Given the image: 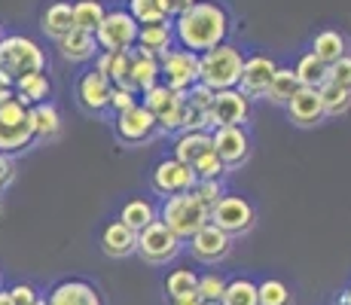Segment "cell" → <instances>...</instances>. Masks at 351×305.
<instances>
[{"instance_id":"8","label":"cell","mask_w":351,"mask_h":305,"mask_svg":"<svg viewBox=\"0 0 351 305\" xmlns=\"http://www.w3.org/2000/svg\"><path fill=\"white\" fill-rule=\"evenodd\" d=\"M211 223L217 229H223L229 239H239V235H247L254 229L256 211H254V205L245 199V195L226 193L223 199L211 208Z\"/></svg>"},{"instance_id":"13","label":"cell","mask_w":351,"mask_h":305,"mask_svg":"<svg viewBox=\"0 0 351 305\" xmlns=\"http://www.w3.org/2000/svg\"><path fill=\"white\" fill-rule=\"evenodd\" d=\"M254 113V101L247 95H241L239 89H226L214 95V104L208 110V122L214 128H226V125H247Z\"/></svg>"},{"instance_id":"6","label":"cell","mask_w":351,"mask_h":305,"mask_svg":"<svg viewBox=\"0 0 351 305\" xmlns=\"http://www.w3.org/2000/svg\"><path fill=\"white\" fill-rule=\"evenodd\" d=\"M180 250H184V241L159 220L150 223L144 232H138V247H134V254L144 263H150V266H168Z\"/></svg>"},{"instance_id":"4","label":"cell","mask_w":351,"mask_h":305,"mask_svg":"<svg viewBox=\"0 0 351 305\" xmlns=\"http://www.w3.org/2000/svg\"><path fill=\"white\" fill-rule=\"evenodd\" d=\"M0 71L12 83L28 77V73H40V71H46V52L40 49L37 40L25 37V34L0 37Z\"/></svg>"},{"instance_id":"51","label":"cell","mask_w":351,"mask_h":305,"mask_svg":"<svg viewBox=\"0 0 351 305\" xmlns=\"http://www.w3.org/2000/svg\"><path fill=\"white\" fill-rule=\"evenodd\" d=\"M0 195H3V193H0Z\"/></svg>"},{"instance_id":"20","label":"cell","mask_w":351,"mask_h":305,"mask_svg":"<svg viewBox=\"0 0 351 305\" xmlns=\"http://www.w3.org/2000/svg\"><path fill=\"white\" fill-rule=\"evenodd\" d=\"M134 247H138V232L128 229L123 220H110L101 232V250L113 260H123V256H132Z\"/></svg>"},{"instance_id":"3","label":"cell","mask_w":351,"mask_h":305,"mask_svg":"<svg viewBox=\"0 0 351 305\" xmlns=\"http://www.w3.org/2000/svg\"><path fill=\"white\" fill-rule=\"evenodd\" d=\"M159 223H165L180 241H190L202 226L211 223V208H205L193 193L168 195L159 205Z\"/></svg>"},{"instance_id":"26","label":"cell","mask_w":351,"mask_h":305,"mask_svg":"<svg viewBox=\"0 0 351 305\" xmlns=\"http://www.w3.org/2000/svg\"><path fill=\"white\" fill-rule=\"evenodd\" d=\"M40 28L46 31V37H52L58 43V40H64L67 34L73 31V10L67 0H56V3H49L43 10V16H40Z\"/></svg>"},{"instance_id":"30","label":"cell","mask_w":351,"mask_h":305,"mask_svg":"<svg viewBox=\"0 0 351 305\" xmlns=\"http://www.w3.org/2000/svg\"><path fill=\"white\" fill-rule=\"evenodd\" d=\"M293 73H296L302 89H321V86L330 80V67L315 58L312 52H302L300 61L293 64Z\"/></svg>"},{"instance_id":"38","label":"cell","mask_w":351,"mask_h":305,"mask_svg":"<svg viewBox=\"0 0 351 305\" xmlns=\"http://www.w3.org/2000/svg\"><path fill=\"white\" fill-rule=\"evenodd\" d=\"M318 92H321V101H324V110H327V117H342V113L351 107V92L339 89V86L324 83Z\"/></svg>"},{"instance_id":"31","label":"cell","mask_w":351,"mask_h":305,"mask_svg":"<svg viewBox=\"0 0 351 305\" xmlns=\"http://www.w3.org/2000/svg\"><path fill=\"white\" fill-rule=\"evenodd\" d=\"M71 10H73V28L86 34H95L107 16V6L101 0H73Z\"/></svg>"},{"instance_id":"2","label":"cell","mask_w":351,"mask_h":305,"mask_svg":"<svg viewBox=\"0 0 351 305\" xmlns=\"http://www.w3.org/2000/svg\"><path fill=\"white\" fill-rule=\"evenodd\" d=\"M241 67H245V52L226 40L217 49H208L199 56V83H205L214 92L239 89Z\"/></svg>"},{"instance_id":"17","label":"cell","mask_w":351,"mask_h":305,"mask_svg":"<svg viewBox=\"0 0 351 305\" xmlns=\"http://www.w3.org/2000/svg\"><path fill=\"white\" fill-rule=\"evenodd\" d=\"M46 305H107L104 293L98 284L86 281V278H64V281L52 284L46 293Z\"/></svg>"},{"instance_id":"18","label":"cell","mask_w":351,"mask_h":305,"mask_svg":"<svg viewBox=\"0 0 351 305\" xmlns=\"http://www.w3.org/2000/svg\"><path fill=\"white\" fill-rule=\"evenodd\" d=\"M186 247H190V254L195 256L199 263H220L229 256V250H232V239L223 232V229H217L214 223H208V226H202L199 232L193 235L190 241H186Z\"/></svg>"},{"instance_id":"27","label":"cell","mask_w":351,"mask_h":305,"mask_svg":"<svg viewBox=\"0 0 351 305\" xmlns=\"http://www.w3.org/2000/svg\"><path fill=\"white\" fill-rule=\"evenodd\" d=\"M138 49L150 52V56L162 58L168 49H174V28L171 22H159V25H144L138 31Z\"/></svg>"},{"instance_id":"33","label":"cell","mask_w":351,"mask_h":305,"mask_svg":"<svg viewBox=\"0 0 351 305\" xmlns=\"http://www.w3.org/2000/svg\"><path fill=\"white\" fill-rule=\"evenodd\" d=\"M168 300H199V275L193 269H174L165 278Z\"/></svg>"},{"instance_id":"34","label":"cell","mask_w":351,"mask_h":305,"mask_svg":"<svg viewBox=\"0 0 351 305\" xmlns=\"http://www.w3.org/2000/svg\"><path fill=\"white\" fill-rule=\"evenodd\" d=\"M125 12L134 19V22L144 28V25H159V22H171L165 3L162 0H128Z\"/></svg>"},{"instance_id":"37","label":"cell","mask_w":351,"mask_h":305,"mask_svg":"<svg viewBox=\"0 0 351 305\" xmlns=\"http://www.w3.org/2000/svg\"><path fill=\"white\" fill-rule=\"evenodd\" d=\"M226 278L220 272H205L199 275V302L202 305H220V300H223L226 293Z\"/></svg>"},{"instance_id":"45","label":"cell","mask_w":351,"mask_h":305,"mask_svg":"<svg viewBox=\"0 0 351 305\" xmlns=\"http://www.w3.org/2000/svg\"><path fill=\"white\" fill-rule=\"evenodd\" d=\"M12 180H16V159L6 156V153H0V193H3Z\"/></svg>"},{"instance_id":"10","label":"cell","mask_w":351,"mask_h":305,"mask_svg":"<svg viewBox=\"0 0 351 305\" xmlns=\"http://www.w3.org/2000/svg\"><path fill=\"white\" fill-rule=\"evenodd\" d=\"M141 104L153 113L159 132H180V117H184V104H186V92H174L168 86H153L150 92H144Z\"/></svg>"},{"instance_id":"24","label":"cell","mask_w":351,"mask_h":305,"mask_svg":"<svg viewBox=\"0 0 351 305\" xmlns=\"http://www.w3.org/2000/svg\"><path fill=\"white\" fill-rule=\"evenodd\" d=\"M308 52H312L318 61H324L327 67H333L339 58L348 56V37L342 31H336V28L318 31V34H315L312 49H308Z\"/></svg>"},{"instance_id":"15","label":"cell","mask_w":351,"mask_h":305,"mask_svg":"<svg viewBox=\"0 0 351 305\" xmlns=\"http://www.w3.org/2000/svg\"><path fill=\"white\" fill-rule=\"evenodd\" d=\"M275 71H278V61L266 52H254L245 56V67H241V80H239V92L247 95L251 101L266 98V89L272 83Z\"/></svg>"},{"instance_id":"14","label":"cell","mask_w":351,"mask_h":305,"mask_svg":"<svg viewBox=\"0 0 351 305\" xmlns=\"http://www.w3.org/2000/svg\"><path fill=\"white\" fill-rule=\"evenodd\" d=\"M113 132H117L119 144L138 147V144H147V141L156 138L159 125H156L153 113L147 110L144 104H134L132 110H125V113H119V117H117V125H113Z\"/></svg>"},{"instance_id":"22","label":"cell","mask_w":351,"mask_h":305,"mask_svg":"<svg viewBox=\"0 0 351 305\" xmlns=\"http://www.w3.org/2000/svg\"><path fill=\"white\" fill-rule=\"evenodd\" d=\"M159 83H162L159 58L134 46L132 49V89L138 95H144V92H150L153 86H159Z\"/></svg>"},{"instance_id":"42","label":"cell","mask_w":351,"mask_h":305,"mask_svg":"<svg viewBox=\"0 0 351 305\" xmlns=\"http://www.w3.org/2000/svg\"><path fill=\"white\" fill-rule=\"evenodd\" d=\"M214 95H217V92L208 89L205 83H195L193 89L186 92V101H190L193 107H199V110H205V113H208V110H211V104H214Z\"/></svg>"},{"instance_id":"40","label":"cell","mask_w":351,"mask_h":305,"mask_svg":"<svg viewBox=\"0 0 351 305\" xmlns=\"http://www.w3.org/2000/svg\"><path fill=\"white\" fill-rule=\"evenodd\" d=\"M193 171H195V178H199V180H223L226 174H229V168H226L223 162L217 159V153L211 150V153L205 156V159H199V162H195V165H193Z\"/></svg>"},{"instance_id":"44","label":"cell","mask_w":351,"mask_h":305,"mask_svg":"<svg viewBox=\"0 0 351 305\" xmlns=\"http://www.w3.org/2000/svg\"><path fill=\"white\" fill-rule=\"evenodd\" d=\"M10 293H12V302L16 305H34V302H40L43 296L37 293V287L28 281H22V284H16V287H10Z\"/></svg>"},{"instance_id":"11","label":"cell","mask_w":351,"mask_h":305,"mask_svg":"<svg viewBox=\"0 0 351 305\" xmlns=\"http://www.w3.org/2000/svg\"><path fill=\"white\" fill-rule=\"evenodd\" d=\"M211 147L217 153V159L232 171V168L245 165L251 159L254 138L247 132V125H226V128H214L211 132Z\"/></svg>"},{"instance_id":"32","label":"cell","mask_w":351,"mask_h":305,"mask_svg":"<svg viewBox=\"0 0 351 305\" xmlns=\"http://www.w3.org/2000/svg\"><path fill=\"white\" fill-rule=\"evenodd\" d=\"M296 92H300V80H296L293 67L278 64V71H275L272 83H269V89H266V101L269 104H285L287 107V101L293 98Z\"/></svg>"},{"instance_id":"23","label":"cell","mask_w":351,"mask_h":305,"mask_svg":"<svg viewBox=\"0 0 351 305\" xmlns=\"http://www.w3.org/2000/svg\"><path fill=\"white\" fill-rule=\"evenodd\" d=\"M58 52H62V58L71 61V64H86V61H95V56L101 49H98L95 34H86V31L73 28L64 40H58Z\"/></svg>"},{"instance_id":"46","label":"cell","mask_w":351,"mask_h":305,"mask_svg":"<svg viewBox=\"0 0 351 305\" xmlns=\"http://www.w3.org/2000/svg\"><path fill=\"white\" fill-rule=\"evenodd\" d=\"M162 3H165V10H168V16H180V12L184 10H190L193 3H199V0H162Z\"/></svg>"},{"instance_id":"39","label":"cell","mask_w":351,"mask_h":305,"mask_svg":"<svg viewBox=\"0 0 351 305\" xmlns=\"http://www.w3.org/2000/svg\"><path fill=\"white\" fill-rule=\"evenodd\" d=\"M193 195H195V199H199L205 208H214V205H217V202L226 195V183H223V180H195Z\"/></svg>"},{"instance_id":"50","label":"cell","mask_w":351,"mask_h":305,"mask_svg":"<svg viewBox=\"0 0 351 305\" xmlns=\"http://www.w3.org/2000/svg\"><path fill=\"white\" fill-rule=\"evenodd\" d=\"M34 305H46V300H40V302H34Z\"/></svg>"},{"instance_id":"29","label":"cell","mask_w":351,"mask_h":305,"mask_svg":"<svg viewBox=\"0 0 351 305\" xmlns=\"http://www.w3.org/2000/svg\"><path fill=\"white\" fill-rule=\"evenodd\" d=\"M117 220H123L128 229H134V232H144L150 223L159 220V208L153 205L150 199H141V195H138V199H128L125 202Z\"/></svg>"},{"instance_id":"16","label":"cell","mask_w":351,"mask_h":305,"mask_svg":"<svg viewBox=\"0 0 351 305\" xmlns=\"http://www.w3.org/2000/svg\"><path fill=\"white\" fill-rule=\"evenodd\" d=\"M110 80L104 77L101 71H95V67H89V71L80 73L77 80V101L80 107H83L86 113H95V117H101V113L110 110Z\"/></svg>"},{"instance_id":"19","label":"cell","mask_w":351,"mask_h":305,"mask_svg":"<svg viewBox=\"0 0 351 305\" xmlns=\"http://www.w3.org/2000/svg\"><path fill=\"white\" fill-rule=\"evenodd\" d=\"M287 117L293 125L300 128H315L327 119V110H324V101H321V92L318 89H302L287 101Z\"/></svg>"},{"instance_id":"9","label":"cell","mask_w":351,"mask_h":305,"mask_svg":"<svg viewBox=\"0 0 351 305\" xmlns=\"http://www.w3.org/2000/svg\"><path fill=\"white\" fill-rule=\"evenodd\" d=\"M159 73H162V86H168L174 92H190L199 83V56L174 46L159 58Z\"/></svg>"},{"instance_id":"7","label":"cell","mask_w":351,"mask_h":305,"mask_svg":"<svg viewBox=\"0 0 351 305\" xmlns=\"http://www.w3.org/2000/svg\"><path fill=\"white\" fill-rule=\"evenodd\" d=\"M138 31H141V25L125 10H107L104 22L95 31L98 49L101 52H132L138 46Z\"/></svg>"},{"instance_id":"49","label":"cell","mask_w":351,"mask_h":305,"mask_svg":"<svg viewBox=\"0 0 351 305\" xmlns=\"http://www.w3.org/2000/svg\"><path fill=\"white\" fill-rule=\"evenodd\" d=\"M171 305H202L199 300H171Z\"/></svg>"},{"instance_id":"12","label":"cell","mask_w":351,"mask_h":305,"mask_svg":"<svg viewBox=\"0 0 351 305\" xmlns=\"http://www.w3.org/2000/svg\"><path fill=\"white\" fill-rule=\"evenodd\" d=\"M195 171L190 165H184V162H178L174 156H165V159L156 162V168H153V178H150V186L153 193L162 195V199H168V195H180V193H193L195 186Z\"/></svg>"},{"instance_id":"5","label":"cell","mask_w":351,"mask_h":305,"mask_svg":"<svg viewBox=\"0 0 351 305\" xmlns=\"http://www.w3.org/2000/svg\"><path fill=\"white\" fill-rule=\"evenodd\" d=\"M31 144H34L31 107L16 101V95L0 101V153L16 156V153H25Z\"/></svg>"},{"instance_id":"1","label":"cell","mask_w":351,"mask_h":305,"mask_svg":"<svg viewBox=\"0 0 351 305\" xmlns=\"http://www.w3.org/2000/svg\"><path fill=\"white\" fill-rule=\"evenodd\" d=\"M171 28L174 46L202 56V52L217 49L220 43H226L229 31H232V19H229L226 6L214 3V0H199L190 10L171 19Z\"/></svg>"},{"instance_id":"21","label":"cell","mask_w":351,"mask_h":305,"mask_svg":"<svg viewBox=\"0 0 351 305\" xmlns=\"http://www.w3.org/2000/svg\"><path fill=\"white\" fill-rule=\"evenodd\" d=\"M171 150H174V153H171L174 159L193 168L195 162L205 159V156L214 150V147H211V132H178V138H174Z\"/></svg>"},{"instance_id":"28","label":"cell","mask_w":351,"mask_h":305,"mask_svg":"<svg viewBox=\"0 0 351 305\" xmlns=\"http://www.w3.org/2000/svg\"><path fill=\"white\" fill-rule=\"evenodd\" d=\"M31 128H34V141H52L62 132V113L52 101L46 104L31 107Z\"/></svg>"},{"instance_id":"41","label":"cell","mask_w":351,"mask_h":305,"mask_svg":"<svg viewBox=\"0 0 351 305\" xmlns=\"http://www.w3.org/2000/svg\"><path fill=\"white\" fill-rule=\"evenodd\" d=\"M327 83H333V86H339V89L351 92V56L339 58L333 67H330V80H327Z\"/></svg>"},{"instance_id":"36","label":"cell","mask_w":351,"mask_h":305,"mask_svg":"<svg viewBox=\"0 0 351 305\" xmlns=\"http://www.w3.org/2000/svg\"><path fill=\"white\" fill-rule=\"evenodd\" d=\"M256 296H260V305H293V293L278 278H266L256 284Z\"/></svg>"},{"instance_id":"35","label":"cell","mask_w":351,"mask_h":305,"mask_svg":"<svg viewBox=\"0 0 351 305\" xmlns=\"http://www.w3.org/2000/svg\"><path fill=\"white\" fill-rule=\"evenodd\" d=\"M220 305H260V296H256V284L251 278H232L226 284V293Z\"/></svg>"},{"instance_id":"25","label":"cell","mask_w":351,"mask_h":305,"mask_svg":"<svg viewBox=\"0 0 351 305\" xmlns=\"http://www.w3.org/2000/svg\"><path fill=\"white\" fill-rule=\"evenodd\" d=\"M12 95H16V101H22L25 107H37V104H46V101H49L52 83H49V77H46V71L28 73V77L12 83Z\"/></svg>"},{"instance_id":"43","label":"cell","mask_w":351,"mask_h":305,"mask_svg":"<svg viewBox=\"0 0 351 305\" xmlns=\"http://www.w3.org/2000/svg\"><path fill=\"white\" fill-rule=\"evenodd\" d=\"M134 104H141L134 92H128V89H113L110 92V110L117 113V117L119 113H125V110H132Z\"/></svg>"},{"instance_id":"48","label":"cell","mask_w":351,"mask_h":305,"mask_svg":"<svg viewBox=\"0 0 351 305\" xmlns=\"http://www.w3.org/2000/svg\"><path fill=\"white\" fill-rule=\"evenodd\" d=\"M339 305H351V287L342 290V296H339Z\"/></svg>"},{"instance_id":"47","label":"cell","mask_w":351,"mask_h":305,"mask_svg":"<svg viewBox=\"0 0 351 305\" xmlns=\"http://www.w3.org/2000/svg\"><path fill=\"white\" fill-rule=\"evenodd\" d=\"M0 305H16V302H12V293H10V290H0Z\"/></svg>"}]
</instances>
